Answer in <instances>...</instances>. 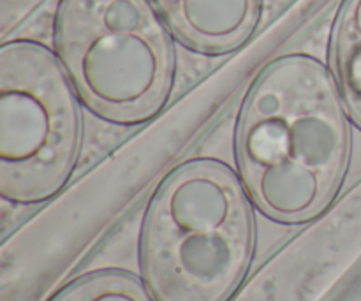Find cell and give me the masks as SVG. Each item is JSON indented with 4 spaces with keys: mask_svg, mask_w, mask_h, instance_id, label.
Wrapping results in <instances>:
<instances>
[{
    "mask_svg": "<svg viewBox=\"0 0 361 301\" xmlns=\"http://www.w3.org/2000/svg\"><path fill=\"white\" fill-rule=\"evenodd\" d=\"M55 44L80 97L104 118L141 122L164 104L173 49L150 0H62Z\"/></svg>",
    "mask_w": 361,
    "mask_h": 301,
    "instance_id": "3",
    "label": "cell"
},
{
    "mask_svg": "<svg viewBox=\"0 0 361 301\" xmlns=\"http://www.w3.org/2000/svg\"><path fill=\"white\" fill-rule=\"evenodd\" d=\"M173 34L189 48L226 53L256 28L261 0H152Z\"/></svg>",
    "mask_w": 361,
    "mask_h": 301,
    "instance_id": "5",
    "label": "cell"
},
{
    "mask_svg": "<svg viewBox=\"0 0 361 301\" xmlns=\"http://www.w3.org/2000/svg\"><path fill=\"white\" fill-rule=\"evenodd\" d=\"M236 150L247 192L267 217L296 224L319 215L341 187L349 154L326 69L305 55L270 63L245 99Z\"/></svg>",
    "mask_w": 361,
    "mask_h": 301,
    "instance_id": "1",
    "label": "cell"
},
{
    "mask_svg": "<svg viewBox=\"0 0 361 301\" xmlns=\"http://www.w3.org/2000/svg\"><path fill=\"white\" fill-rule=\"evenodd\" d=\"M254 231L245 192L228 168L196 161L168 176L141 235V266L155 301H226L243 281Z\"/></svg>",
    "mask_w": 361,
    "mask_h": 301,
    "instance_id": "2",
    "label": "cell"
},
{
    "mask_svg": "<svg viewBox=\"0 0 361 301\" xmlns=\"http://www.w3.org/2000/svg\"><path fill=\"white\" fill-rule=\"evenodd\" d=\"M331 56L349 115L361 129V0H345L335 25Z\"/></svg>",
    "mask_w": 361,
    "mask_h": 301,
    "instance_id": "6",
    "label": "cell"
},
{
    "mask_svg": "<svg viewBox=\"0 0 361 301\" xmlns=\"http://www.w3.org/2000/svg\"><path fill=\"white\" fill-rule=\"evenodd\" d=\"M80 120L55 56L30 41L0 49V190L16 203H37L69 176Z\"/></svg>",
    "mask_w": 361,
    "mask_h": 301,
    "instance_id": "4",
    "label": "cell"
},
{
    "mask_svg": "<svg viewBox=\"0 0 361 301\" xmlns=\"http://www.w3.org/2000/svg\"><path fill=\"white\" fill-rule=\"evenodd\" d=\"M53 301H150V296L129 275L95 274L76 281Z\"/></svg>",
    "mask_w": 361,
    "mask_h": 301,
    "instance_id": "7",
    "label": "cell"
}]
</instances>
